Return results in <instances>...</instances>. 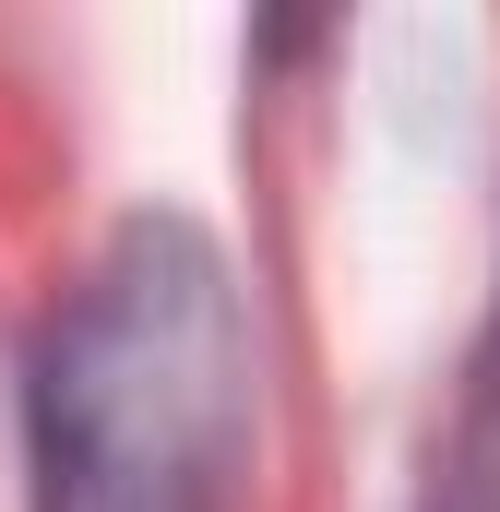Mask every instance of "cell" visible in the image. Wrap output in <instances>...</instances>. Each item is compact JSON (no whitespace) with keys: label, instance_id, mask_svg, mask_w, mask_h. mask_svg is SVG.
I'll return each instance as SVG.
<instances>
[{"label":"cell","instance_id":"7a4b0ae2","mask_svg":"<svg viewBox=\"0 0 500 512\" xmlns=\"http://www.w3.org/2000/svg\"><path fill=\"white\" fill-rule=\"evenodd\" d=\"M417 512H500V298L477 322V358H465V393L441 417V453L417 477Z\"/></svg>","mask_w":500,"mask_h":512},{"label":"cell","instance_id":"6da1fadb","mask_svg":"<svg viewBox=\"0 0 500 512\" xmlns=\"http://www.w3.org/2000/svg\"><path fill=\"white\" fill-rule=\"evenodd\" d=\"M36 512H239L250 501V310L191 215H120L60 286L24 370Z\"/></svg>","mask_w":500,"mask_h":512}]
</instances>
